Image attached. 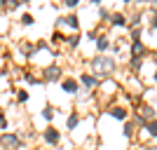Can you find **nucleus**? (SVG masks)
Segmentation results:
<instances>
[{"label": "nucleus", "instance_id": "4be33fe9", "mask_svg": "<svg viewBox=\"0 0 157 150\" xmlns=\"http://www.w3.org/2000/svg\"><path fill=\"white\" fill-rule=\"evenodd\" d=\"M0 10H2V0H0Z\"/></svg>", "mask_w": 157, "mask_h": 150}, {"label": "nucleus", "instance_id": "423d86ee", "mask_svg": "<svg viewBox=\"0 0 157 150\" xmlns=\"http://www.w3.org/2000/svg\"><path fill=\"white\" fill-rule=\"evenodd\" d=\"M61 21H63V24H68L71 28H78V26H80V21H78V17H75V14H71V17H61Z\"/></svg>", "mask_w": 157, "mask_h": 150}, {"label": "nucleus", "instance_id": "f3484780", "mask_svg": "<svg viewBox=\"0 0 157 150\" xmlns=\"http://www.w3.org/2000/svg\"><path fill=\"white\" fill-rule=\"evenodd\" d=\"M148 131H150V136H157V122H150V124H148Z\"/></svg>", "mask_w": 157, "mask_h": 150}, {"label": "nucleus", "instance_id": "2eb2a0df", "mask_svg": "<svg viewBox=\"0 0 157 150\" xmlns=\"http://www.w3.org/2000/svg\"><path fill=\"white\" fill-rule=\"evenodd\" d=\"M113 24H115V26H122V24H124V17H122V14H115V17H113Z\"/></svg>", "mask_w": 157, "mask_h": 150}, {"label": "nucleus", "instance_id": "a211bd4d", "mask_svg": "<svg viewBox=\"0 0 157 150\" xmlns=\"http://www.w3.org/2000/svg\"><path fill=\"white\" fill-rule=\"evenodd\" d=\"M26 82H28V85H38L40 80H38V78H33V75H26Z\"/></svg>", "mask_w": 157, "mask_h": 150}, {"label": "nucleus", "instance_id": "4468645a", "mask_svg": "<svg viewBox=\"0 0 157 150\" xmlns=\"http://www.w3.org/2000/svg\"><path fill=\"white\" fill-rule=\"evenodd\" d=\"M113 115H115L117 120H124V117H127V113L122 110V108H115V110H113Z\"/></svg>", "mask_w": 157, "mask_h": 150}, {"label": "nucleus", "instance_id": "9b49d317", "mask_svg": "<svg viewBox=\"0 0 157 150\" xmlns=\"http://www.w3.org/2000/svg\"><path fill=\"white\" fill-rule=\"evenodd\" d=\"M42 117H45V120H52V117H54V110H52V106H47L45 110H42Z\"/></svg>", "mask_w": 157, "mask_h": 150}, {"label": "nucleus", "instance_id": "f8f14e48", "mask_svg": "<svg viewBox=\"0 0 157 150\" xmlns=\"http://www.w3.org/2000/svg\"><path fill=\"white\" fill-rule=\"evenodd\" d=\"M66 42H68L71 47H78L80 45V38H78V35H71V38H66Z\"/></svg>", "mask_w": 157, "mask_h": 150}, {"label": "nucleus", "instance_id": "9d476101", "mask_svg": "<svg viewBox=\"0 0 157 150\" xmlns=\"http://www.w3.org/2000/svg\"><path fill=\"white\" fill-rule=\"evenodd\" d=\"M96 47H98V49H101V52H105V49H108V38H98Z\"/></svg>", "mask_w": 157, "mask_h": 150}, {"label": "nucleus", "instance_id": "ddd939ff", "mask_svg": "<svg viewBox=\"0 0 157 150\" xmlns=\"http://www.w3.org/2000/svg\"><path fill=\"white\" fill-rule=\"evenodd\" d=\"M17 101H19V103H26L28 101V91H19V94H17Z\"/></svg>", "mask_w": 157, "mask_h": 150}, {"label": "nucleus", "instance_id": "6e6552de", "mask_svg": "<svg viewBox=\"0 0 157 150\" xmlns=\"http://www.w3.org/2000/svg\"><path fill=\"white\" fill-rule=\"evenodd\" d=\"M131 52H134V59H138V54L143 52V42H138V40H136V42H134V47H131Z\"/></svg>", "mask_w": 157, "mask_h": 150}, {"label": "nucleus", "instance_id": "20e7f679", "mask_svg": "<svg viewBox=\"0 0 157 150\" xmlns=\"http://www.w3.org/2000/svg\"><path fill=\"white\" fill-rule=\"evenodd\" d=\"M59 78H61V68H59V66H47V68H45V80H47V82L59 80Z\"/></svg>", "mask_w": 157, "mask_h": 150}, {"label": "nucleus", "instance_id": "412c9836", "mask_svg": "<svg viewBox=\"0 0 157 150\" xmlns=\"http://www.w3.org/2000/svg\"><path fill=\"white\" fill-rule=\"evenodd\" d=\"M145 150H155V148H152V145H150V148H145Z\"/></svg>", "mask_w": 157, "mask_h": 150}, {"label": "nucleus", "instance_id": "6ab92c4d", "mask_svg": "<svg viewBox=\"0 0 157 150\" xmlns=\"http://www.w3.org/2000/svg\"><path fill=\"white\" fill-rule=\"evenodd\" d=\"M63 5H66V7H71V10H73V7H78V0H66Z\"/></svg>", "mask_w": 157, "mask_h": 150}, {"label": "nucleus", "instance_id": "dca6fc26", "mask_svg": "<svg viewBox=\"0 0 157 150\" xmlns=\"http://www.w3.org/2000/svg\"><path fill=\"white\" fill-rule=\"evenodd\" d=\"M21 24H24V26H31V24H33V17H31V14H24V17H21Z\"/></svg>", "mask_w": 157, "mask_h": 150}, {"label": "nucleus", "instance_id": "0eeeda50", "mask_svg": "<svg viewBox=\"0 0 157 150\" xmlns=\"http://www.w3.org/2000/svg\"><path fill=\"white\" fill-rule=\"evenodd\" d=\"M82 85H85V87H96L98 80L94 78V75H82Z\"/></svg>", "mask_w": 157, "mask_h": 150}, {"label": "nucleus", "instance_id": "f257e3e1", "mask_svg": "<svg viewBox=\"0 0 157 150\" xmlns=\"http://www.w3.org/2000/svg\"><path fill=\"white\" fill-rule=\"evenodd\" d=\"M113 59H108V56H96V59L92 61V71L96 73V75H108V73L113 71Z\"/></svg>", "mask_w": 157, "mask_h": 150}, {"label": "nucleus", "instance_id": "f03ea898", "mask_svg": "<svg viewBox=\"0 0 157 150\" xmlns=\"http://www.w3.org/2000/svg\"><path fill=\"white\" fill-rule=\"evenodd\" d=\"M0 145L7 148V150H17L21 145V138L17 136V134H2V136H0Z\"/></svg>", "mask_w": 157, "mask_h": 150}, {"label": "nucleus", "instance_id": "aec40b11", "mask_svg": "<svg viewBox=\"0 0 157 150\" xmlns=\"http://www.w3.org/2000/svg\"><path fill=\"white\" fill-rule=\"evenodd\" d=\"M7 127V117H2V115H0V129H5Z\"/></svg>", "mask_w": 157, "mask_h": 150}, {"label": "nucleus", "instance_id": "39448f33", "mask_svg": "<svg viewBox=\"0 0 157 150\" xmlns=\"http://www.w3.org/2000/svg\"><path fill=\"white\" fill-rule=\"evenodd\" d=\"M63 91L75 94V91H78V82H75V80H63Z\"/></svg>", "mask_w": 157, "mask_h": 150}, {"label": "nucleus", "instance_id": "1a4fd4ad", "mask_svg": "<svg viewBox=\"0 0 157 150\" xmlns=\"http://www.w3.org/2000/svg\"><path fill=\"white\" fill-rule=\"evenodd\" d=\"M78 122H80L78 115H71V117H68V122H66V127H68V129H75V127H78Z\"/></svg>", "mask_w": 157, "mask_h": 150}, {"label": "nucleus", "instance_id": "7ed1b4c3", "mask_svg": "<svg viewBox=\"0 0 157 150\" xmlns=\"http://www.w3.org/2000/svg\"><path fill=\"white\" fill-rule=\"evenodd\" d=\"M42 138H45V141H47L49 145H56L61 136H59V131L54 129V127H47V129H45V134H42Z\"/></svg>", "mask_w": 157, "mask_h": 150}]
</instances>
